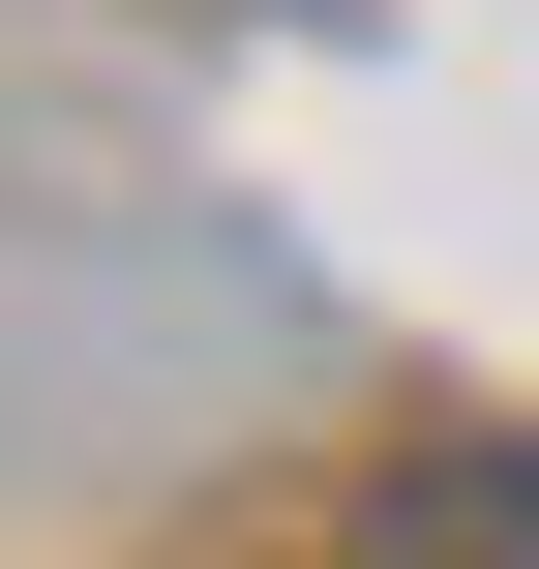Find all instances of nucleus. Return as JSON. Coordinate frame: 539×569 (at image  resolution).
<instances>
[{
    "mask_svg": "<svg viewBox=\"0 0 539 569\" xmlns=\"http://www.w3.org/2000/svg\"><path fill=\"white\" fill-rule=\"evenodd\" d=\"M390 569H539V480H480V510H420Z\"/></svg>",
    "mask_w": 539,
    "mask_h": 569,
    "instance_id": "nucleus-1",
    "label": "nucleus"
}]
</instances>
